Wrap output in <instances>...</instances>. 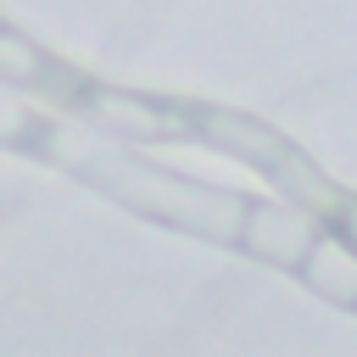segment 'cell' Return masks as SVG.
<instances>
[{"mask_svg": "<svg viewBox=\"0 0 357 357\" xmlns=\"http://www.w3.org/2000/svg\"><path fill=\"white\" fill-rule=\"evenodd\" d=\"M206 128H218V139H223V145H234L240 156H251V162H262V167H273V156L284 151L268 128H257V123H245V117H229V112H212V117H206Z\"/></svg>", "mask_w": 357, "mask_h": 357, "instance_id": "cell-5", "label": "cell"}, {"mask_svg": "<svg viewBox=\"0 0 357 357\" xmlns=\"http://www.w3.org/2000/svg\"><path fill=\"white\" fill-rule=\"evenodd\" d=\"M0 73H11V78H39V56H33L22 39L0 33Z\"/></svg>", "mask_w": 357, "mask_h": 357, "instance_id": "cell-7", "label": "cell"}, {"mask_svg": "<svg viewBox=\"0 0 357 357\" xmlns=\"http://www.w3.org/2000/svg\"><path fill=\"white\" fill-rule=\"evenodd\" d=\"M273 173H279V184H284L307 212H340V206H346V201H340V190H335V184H324V178H318L296 151H279V156H273Z\"/></svg>", "mask_w": 357, "mask_h": 357, "instance_id": "cell-4", "label": "cell"}, {"mask_svg": "<svg viewBox=\"0 0 357 357\" xmlns=\"http://www.w3.org/2000/svg\"><path fill=\"white\" fill-rule=\"evenodd\" d=\"M340 212H346V218H351V240H357V206H340Z\"/></svg>", "mask_w": 357, "mask_h": 357, "instance_id": "cell-8", "label": "cell"}, {"mask_svg": "<svg viewBox=\"0 0 357 357\" xmlns=\"http://www.w3.org/2000/svg\"><path fill=\"white\" fill-rule=\"evenodd\" d=\"M240 240L268 262H301L312 245V212L307 206H257V212H245Z\"/></svg>", "mask_w": 357, "mask_h": 357, "instance_id": "cell-2", "label": "cell"}, {"mask_svg": "<svg viewBox=\"0 0 357 357\" xmlns=\"http://www.w3.org/2000/svg\"><path fill=\"white\" fill-rule=\"evenodd\" d=\"M95 112H100L112 128H123V134H156V128H173V117H167V112H151V106L123 100V95H100V100H95Z\"/></svg>", "mask_w": 357, "mask_h": 357, "instance_id": "cell-6", "label": "cell"}, {"mask_svg": "<svg viewBox=\"0 0 357 357\" xmlns=\"http://www.w3.org/2000/svg\"><path fill=\"white\" fill-rule=\"evenodd\" d=\"M301 262H307V279H312V290H324L329 301H357V251H351V245L312 240Z\"/></svg>", "mask_w": 357, "mask_h": 357, "instance_id": "cell-3", "label": "cell"}, {"mask_svg": "<svg viewBox=\"0 0 357 357\" xmlns=\"http://www.w3.org/2000/svg\"><path fill=\"white\" fill-rule=\"evenodd\" d=\"M89 173H95L106 190H117L123 201H134V206H145V212H156V218H173V223H184V229H206V234H218V240H234L240 223H245V206H240V201L212 195V190H190V184L167 178V173H151V167L123 162V156H100V162H89Z\"/></svg>", "mask_w": 357, "mask_h": 357, "instance_id": "cell-1", "label": "cell"}]
</instances>
